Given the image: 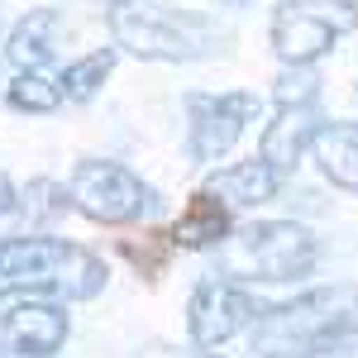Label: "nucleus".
Here are the masks:
<instances>
[{"instance_id": "nucleus-1", "label": "nucleus", "mask_w": 358, "mask_h": 358, "mask_svg": "<svg viewBox=\"0 0 358 358\" xmlns=\"http://www.w3.org/2000/svg\"><path fill=\"white\" fill-rule=\"evenodd\" d=\"M358 339V287H315L253 320L248 349L258 358H320Z\"/></svg>"}, {"instance_id": "nucleus-2", "label": "nucleus", "mask_w": 358, "mask_h": 358, "mask_svg": "<svg viewBox=\"0 0 358 358\" xmlns=\"http://www.w3.org/2000/svg\"><path fill=\"white\" fill-rule=\"evenodd\" d=\"M110 34L120 48H129L143 62H196L220 53V43L229 38L215 20L167 0H115Z\"/></svg>"}, {"instance_id": "nucleus-3", "label": "nucleus", "mask_w": 358, "mask_h": 358, "mask_svg": "<svg viewBox=\"0 0 358 358\" xmlns=\"http://www.w3.org/2000/svg\"><path fill=\"white\" fill-rule=\"evenodd\" d=\"M106 287V263L67 239H5L0 244V301L5 296H72L86 301Z\"/></svg>"}, {"instance_id": "nucleus-4", "label": "nucleus", "mask_w": 358, "mask_h": 358, "mask_svg": "<svg viewBox=\"0 0 358 358\" xmlns=\"http://www.w3.org/2000/svg\"><path fill=\"white\" fill-rule=\"evenodd\" d=\"M315 234L296 220H258L229 229L220 244V268L248 282H296L315 268Z\"/></svg>"}, {"instance_id": "nucleus-5", "label": "nucleus", "mask_w": 358, "mask_h": 358, "mask_svg": "<svg viewBox=\"0 0 358 358\" xmlns=\"http://www.w3.org/2000/svg\"><path fill=\"white\" fill-rule=\"evenodd\" d=\"M358 29V0H282L273 15V53L287 67H315L334 38Z\"/></svg>"}, {"instance_id": "nucleus-6", "label": "nucleus", "mask_w": 358, "mask_h": 358, "mask_svg": "<svg viewBox=\"0 0 358 358\" xmlns=\"http://www.w3.org/2000/svg\"><path fill=\"white\" fill-rule=\"evenodd\" d=\"M67 192H72V206L96 224H129L158 206L153 187H143L124 163H101V158L72 167Z\"/></svg>"}, {"instance_id": "nucleus-7", "label": "nucleus", "mask_w": 358, "mask_h": 358, "mask_svg": "<svg viewBox=\"0 0 358 358\" xmlns=\"http://www.w3.org/2000/svg\"><path fill=\"white\" fill-rule=\"evenodd\" d=\"M253 115H258V96H248V91L187 96V153H192V163H220L239 143Z\"/></svg>"}, {"instance_id": "nucleus-8", "label": "nucleus", "mask_w": 358, "mask_h": 358, "mask_svg": "<svg viewBox=\"0 0 358 358\" xmlns=\"http://www.w3.org/2000/svg\"><path fill=\"white\" fill-rule=\"evenodd\" d=\"M258 315H263V306H258L253 292H244V287L229 282V277H206L192 292L187 330H192L196 349H220V344H229L239 330H248Z\"/></svg>"}, {"instance_id": "nucleus-9", "label": "nucleus", "mask_w": 358, "mask_h": 358, "mask_svg": "<svg viewBox=\"0 0 358 358\" xmlns=\"http://www.w3.org/2000/svg\"><path fill=\"white\" fill-rule=\"evenodd\" d=\"M67 344V310L57 306H15L0 315V358H53Z\"/></svg>"}, {"instance_id": "nucleus-10", "label": "nucleus", "mask_w": 358, "mask_h": 358, "mask_svg": "<svg viewBox=\"0 0 358 358\" xmlns=\"http://www.w3.org/2000/svg\"><path fill=\"white\" fill-rule=\"evenodd\" d=\"M320 124H325V120L315 110V101H277L273 124L258 138V158L273 167L277 177H292V172L301 167L306 148H310V138H315Z\"/></svg>"}, {"instance_id": "nucleus-11", "label": "nucleus", "mask_w": 358, "mask_h": 358, "mask_svg": "<svg viewBox=\"0 0 358 358\" xmlns=\"http://www.w3.org/2000/svg\"><path fill=\"white\" fill-rule=\"evenodd\" d=\"M229 229H234V220H229V201L206 187V192H196L192 206L182 210L172 239H177V248H220L224 239H229Z\"/></svg>"}, {"instance_id": "nucleus-12", "label": "nucleus", "mask_w": 358, "mask_h": 358, "mask_svg": "<svg viewBox=\"0 0 358 358\" xmlns=\"http://www.w3.org/2000/svg\"><path fill=\"white\" fill-rule=\"evenodd\" d=\"M310 153L339 192L358 196V124H320L310 138Z\"/></svg>"}, {"instance_id": "nucleus-13", "label": "nucleus", "mask_w": 358, "mask_h": 358, "mask_svg": "<svg viewBox=\"0 0 358 358\" xmlns=\"http://www.w3.org/2000/svg\"><path fill=\"white\" fill-rule=\"evenodd\" d=\"M287 177H277L273 167L263 163L258 153L248 158V163H234V167H220V172H210V192H220L229 206H263V201H273L277 187H282Z\"/></svg>"}, {"instance_id": "nucleus-14", "label": "nucleus", "mask_w": 358, "mask_h": 358, "mask_svg": "<svg viewBox=\"0 0 358 358\" xmlns=\"http://www.w3.org/2000/svg\"><path fill=\"white\" fill-rule=\"evenodd\" d=\"M53 34H57V10H29L24 20L15 24L5 57L20 67V72H38L48 57H53Z\"/></svg>"}, {"instance_id": "nucleus-15", "label": "nucleus", "mask_w": 358, "mask_h": 358, "mask_svg": "<svg viewBox=\"0 0 358 358\" xmlns=\"http://www.w3.org/2000/svg\"><path fill=\"white\" fill-rule=\"evenodd\" d=\"M110 72H115V48H96V53L67 62L57 82H62V96H67V101H91V96L106 86Z\"/></svg>"}, {"instance_id": "nucleus-16", "label": "nucleus", "mask_w": 358, "mask_h": 358, "mask_svg": "<svg viewBox=\"0 0 358 358\" xmlns=\"http://www.w3.org/2000/svg\"><path fill=\"white\" fill-rule=\"evenodd\" d=\"M10 110H24V115H48L62 106V82H48L43 72H20L10 91H5Z\"/></svg>"}, {"instance_id": "nucleus-17", "label": "nucleus", "mask_w": 358, "mask_h": 358, "mask_svg": "<svg viewBox=\"0 0 358 358\" xmlns=\"http://www.w3.org/2000/svg\"><path fill=\"white\" fill-rule=\"evenodd\" d=\"M172 244H177V239H167V234H143V244H138V239H124L120 253H124L143 277H158L163 263H167V253H172Z\"/></svg>"}, {"instance_id": "nucleus-18", "label": "nucleus", "mask_w": 358, "mask_h": 358, "mask_svg": "<svg viewBox=\"0 0 358 358\" xmlns=\"http://www.w3.org/2000/svg\"><path fill=\"white\" fill-rule=\"evenodd\" d=\"M67 187H57V182H29V196H24V206H29V215H38V220L48 224V220H57L72 201H67Z\"/></svg>"}, {"instance_id": "nucleus-19", "label": "nucleus", "mask_w": 358, "mask_h": 358, "mask_svg": "<svg viewBox=\"0 0 358 358\" xmlns=\"http://www.w3.org/2000/svg\"><path fill=\"white\" fill-rule=\"evenodd\" d=\"M15 210H20V201H15L10 182H5V172H0V215H15Z\"/></svg>"}, {"instance_id": "nucleus-20", "label": "nucleus", "mask_w": 358, "mask_h": 358, "mask_svg": "<svg viewBox=\"0 0 358 358\" xmlns=\"http://www.w3.org/2000/svg\"><path fill=\"white\" fill-rule=\"evenodd\" d=\"M224 5H248V0H224Z\"/></svg>"}, {"instance_id": "nucleus-21", "label": "nucleus", "mask_w": 358, "mask_h": 358, "mask_svg": "<svg viewBox=\"0 0 358 358\" xmlns=\"http://www.w3.org/2000/svg\"><path fill=\"white\" fill-rule=\"evenodd\" d=\"M96 5H115V0H96Z\"/></svg>"}]
</instances>
